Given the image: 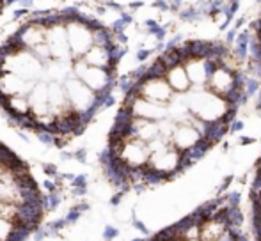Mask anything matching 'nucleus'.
I'll return each mask as SVG.
<instances>
[{
	"mask_svg": "<svg viewBox=\"0 0 261 241\" xmlns=\"http://www.w3.org/2000/svg\"><path fill=\"white\" fill-rule=\"evenodd\" d=\"M2 7H4V0H0V11H2Z\"/></svg>",
	"mask_w": 261,
	"mask_h": 241,
	"instance_id": "39448f33",
	"label": "nucleus"
},
{
	"mask_svg": "<svg viewBox=\"0 0 261 241\" xmlns=\"http://www.w3.org/2000/svg\"><path fill=\"white\" fill-rule=\"evenodd\" d=\"M121 55L96 18L71 9L31 18L0 46V110L45 138L79 135L109 101Z\"/></svg>",
	"mask_w": 261,
	"mask_h": 241,
	"instance_id": "f257e3e1",
	"label": "nucleus"
},
{
	"mask_svg": "<svg viewBox=\"0 0 261 241\" xmlns=\"http://www.w3.org/2000/svg\"><path fill=\"white\" fill-rule=\"evenodd\" d=\"M238 192H227L185 215L146 241H247Z\"/></svg>",
	"mask_w": 261,
	"mask_h": 241,
	"instance_id": "f03ea898",
	"label": "nucleus"
},
{
	"mask_svg": "<svg viewBox=\"0 0 261 241\" xmlns=\"http://www.w3.org/2000/svg\"><path fill=\"white\" fill-rule=\"evenodd\" d=\"M251 231L254 241H261V156L256 163L254 170V179L251 185Z\"/></svg>",
	"mask_w": 261,
	"mask_h": 241,
	"instance_id": "7ed1b4c3",
	"label": "nucleus"
},
{
	"mask_svg": "<svg viewBox=\"0 0 261 241\" xmlns=\"http://www.w3.org/2000/svg\"><path fill=\"white\" fill-rule=\"evenodd\" d=\"M252 38L256 39V41H258V45L261 46V16H259V20L256 21L254 23V27H252ZM261 61V59H259Z\"/></svg>",
	"mask_w": 261,
	"mask_h": 241,
	"instance_id": "20e7f679",
	"label": "nucleus"
}]
</instances>
